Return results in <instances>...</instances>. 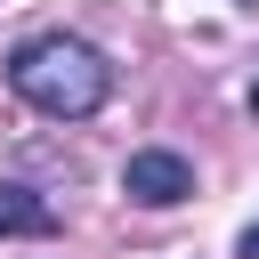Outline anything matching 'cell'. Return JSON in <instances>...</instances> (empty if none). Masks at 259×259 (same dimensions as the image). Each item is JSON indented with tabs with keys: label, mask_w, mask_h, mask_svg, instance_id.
Here are the masks:
<instances>
[{
	"label": "cell",
	"mask_w": 259,
	"mask_h": 259,
	"mask_svg": "<svg viewBox=\"0 0 259 259\" xmlns=\"http://www.w3.org/2000/svg\"><path fill=\"white\" fill-rule=\"evenodd\" d=\"M8 89L49 121H89L113 97V65H105V49H89L73 32H40L8 57Z\"/></svg>",
	"instance_id": "1"
},
{
	"label": "cell",
	"mask_w": 259,
	"mask_h": 259,
	"mask_svg": "<svg viewBox=\"0 0 259 259\" xmlns=\"http://www.w3.org/2000/svg\"><path fill=\"white\" fill-rule=\"evenodd\" d=\"M121 194H130V202H146V210H170V202H186V194H194V162H186V154L146 146V154H130V162H121Z\"/></svg>",
	"instance_id": "2"
},
{
	"label": "cell",
	"mask_w": 259,
	"mask_h": 259,
	"mask_svg": "<svg viewBox=\"0 0 259 259\" xmlns=\"http://www.w3.org/2000/svg\"><path fill=\"white\" fill-rule=\"evenodd\" d=\"M0 235H57V210L32 186H0Z\"/></svg>",
	"instance_id": "3"
},
{
	"label": "cell",
	"mask_w": 259,
	"mask_h": 259,
	"mask_svg": "<svg viewBox=\"0 0 259 259\" xmlns=\"http://www.w3.org/2000/svg\"><path fill=\"white\" fill-rule=\"evenodd\" d=\"M243 259H259V227H251V235H243Z\"/></svg>",
	"instance_id": "4"
},
{
	"label": "cell",
	"mask_w": 259,
	"mask_h": 259,
	"mask_svg": "<svg viewBox=\"0 0 259 259\" xmlns=\"http://www.w3.org/2000/svg\"><path fill=\"white\" fill-rule=\"evenodd\" d=\"M251 113H259V89H251Z\"/></svg>",
	"instance_id": "5"
}]
</instances>
